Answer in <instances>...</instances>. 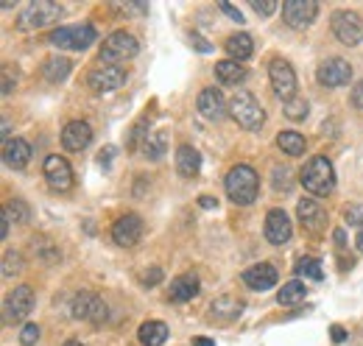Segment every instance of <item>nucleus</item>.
Wrapping results in <instances>:
<instances>
[{
	"mask_svg": "<svg viewBox=\"0 0 363 346\" xmlns=\"http://www.w3.org/2000/svg\"><path fill=\"white\" fill-rule=\"evenodd\" d=\"M14 89V82H11V73H9V67L3 70V95H9Z\"/></svg>",
	"mask_w": 363,
	"mask_h": 346,
	"instance_id": "obj_45",
	"label": "nucleus"
},
{
	"mask_svg": "<svg viewBox=\"0 0 363 346\" xmlns=\"http://www.w3.org/2000/svg\"><path fill=\"white\" fill-rule=\"evenodd\" d=\"M45 179L50 182V187L53 190H70V184H73V171H70V162L65 160V157H59V154H50L45 160Z\"/></svg>",
	"mask_w": 363,
	"mask_h": 346,
	"instance_id": "obj_14",
	"label": "nucleus"
},
{
	"mask_svg": "<svg viewBox=\"0 0 363 346\" xmlns=\"http://www.w3.org/2000/svg\"><path fill=\"white\" fill-rule=\"evenodd\" d=\"M229 115L246 131H257L266 121V112H263V106L257 104V98L252 92H235L232 101H229Z\"/></svg>",
	"mask_w": 363,
	"mask_h": 346,
	"instance_id": "obj_2",
	"label": "nucleus"
},
{
	"mask_svg": "<svg viewBox=\"0 0 363 346\" xmlns=\"http://www.w3.org/2000/svg\"><path fill=\"white\" fill-rule=\"evenodd\" d=\"M291 235H294V226H291V218L285 216V210H272L266 216V238L274 246H282L291 240Z\"/></svg>",
	"mask_w": 363,
	"mask_h": 346,
	"instance_id": "obj_18",
	"label": "nucleus"
},
{
	"mask_svg": "<svg viewBox=\"0 0 363 346\" xmlns=\"http://www.w3.org/2000/svg\"><path fill=\"white\" fill-rule=\"evenodd\" d=\"M31 307H34V291L28 285H20L6 299V316L14 318V321H20V318H26L31 313Z\"/></svg>",
	"mask_w": 363,
	"mask_h": 346,
	"instance_id": "obj_19",
	"label": "nucleus"
},
{
	"mask_svg": "<svg viewBox=\"0 0 363 346\" xmlns=\"http://www.w3.org/2000/svg\"><path fill=\"white\" fill-rule=\"evenodd\" d=\"M199 296V277L196 274H182L171 282V299L174 302H190Z\"/></svg>",
	"mask_w": 363,
	"mask_h": 346,
	"instance_id": "obj_22",
	"label": "nucleus"
},
{
	"mask_svg": "<svg viewBox=\"0 0 363 346\" xmlns=\"http://www.w3.org/2000/svg\"><path fill=\"white\" fill-rule=\"evenodd\" d=\"M199 204H201L204 210H213V207H218V201H216V199H210V196H201V199H199Z\"/></svg>",
	"mask_w": 363,
	"mask_h": 346,
	"instance_id": "obj_46",
	"label": "nucleus"
},
{
	"mask_svg": "<svg viewBox=\"0 0 363 346\" xmlns=\"http://www.w3.org/2000/svg\"><path fill=\"white\" fill-rule=\"evenodd\" d=\"M9 226H11V218L6 216V210H3V213H0V238L9 235Z\"/></svg>",
	"mask_w": 363,
	"mask_h": 346,
	"instance_id": "obj_44",
	"label": "nucleus"
},
{
	"mask_svg": "<svg viewBox=\"0 0 363 346\" xmlns=\"http://www.w3.org/2000/svg\"><path fill=\"white\" fill-rule=\"evenodd\" d=\"M20 341H23V346H34L40 341V327L37 324H26L23 333H20Z\"/></svg>",
	"mask_w": 363,
	"mask_h": 346,
	"instance_id": "obj_36",
	"label": "nucleus"
},
{
	"mask_svg": "<svg viewBox=\"0 0 363 346\" xmlns=\"http://www.w3.org/2000/svg\"><path fill=\"white\" fill-rule=\"evenodd\" d=\"M137 40L126 31H115L104 40V48H101V65H121L126 59L137 56Z\"/></svg>",
	"mask_w": 363,
	"mask_h": 346,
	"instance_id": "obj_5",
	"label": "nucleus"
},
{
	"mask_svg": "<svg viewBox=\"0 0 363 346\" xmlns=\"http://www.w3.org/2000/svg\"><path fill=\"white\" fill-rule=\"evenodd\" d=\"M143 238V221L140 216H123L115 221V226H112V240L118 243V246H123V249H132L137 246V240Z\"/></svg>",
	"mask_w": 363,
	"mask_h": 346,
	"instance_id": "obj_13",
	"label": "nucleus"
},
{
	"mask_svg": "<svg viewBox=\"0 0 363 346\" xmlns=\"http://www.w3.org/2000/svg\"><path fill=\"white\" fill-rule=\"evenodd\" d=\"M296 216H299V221H302V226H308L313 235L321 232V226H324V221H327L324 210H321V204H316L313 199H302V201L296 204Z\"/></svg>",
	"mask_w": 363,
	"mask_h": 346,
	"instance_id": "obj_21",
	"label": "nucleus"
},
{
	"mask_svg": "<svg viewBox=\"0 0 363 346\" xmlns=\"http://www.w3.org/2000/svg\"><path fill=\"white\" fill-rule=\"evenodd\" d=\"M335 243H338V246H344V232H341V229L335 232Z\"/></svg>",
	"mask_w": 363,
	"mask_h": 346,
	"instance_id": "obj_49",
	"label": "nucleus"
},
{
	"mask_svg": "<svg viewBox=\"0 0 363 346\" xmlns=\"http://www.w3.org/2000/svg\"><path fill=\"white\" fill-rule=\"evenodd\" d=\"M92 140V126L87 121H70L62 129V145L67 151H84Z\"/></svg>",
	"mask_w": 363,
	"mask_h": 346,
	"instance_id": "obj_16",
	"label": "nucleus"
},
{
	"mask_svg": "<svg viewBox=\"0 0 363 346\" xmlns=\"http://www.w3.org/2000/svg\"><path fill=\"white\" fill-rule=\"evenodd\" d=\"M302 184L311 196H330L335 187V171L327 157H313L302 168Z\"/></svg>",
	"mask_w": 363,
	"mask_h": 346,
	"instance_id": "obj_3",
	"label": "nucleus"
},
{
	"mask_svg": "<svg viewBox=\"0 0 363 346\" xmlns=\"http://www.w3.org/2000/svg\"><path fill=\"white\" fill-rule=\"evenodd\" d=\"M112 157H115V148H112V145H106V148H104V151L98 154V160H101V165H104V168H109Z\"/></svg>",
	"mask_w": 363,
	"mask_h": 346,
	"instance_id": "obj_41",
	"label": "nucleus"
},
{
	"mask_svg": "<svg viewBox=\"0 0 363 346\" xmlns=\"http://www.w3.org/2000/svg\"><path fill=\"white\" fill-rule=\"evenodd\" d=\"M355 246H358V249H361V252H363V229H361V232H358V240H355Z\"/></svg>",
	"mask_w": 363,
	"mask_h": 346,
	"instance_id": "obj_50",
	"label": "nucleus"
},
{
	"mask_svg": "<svg viewBox=\"0 0 363 346\" xmlns=\"http://www.w3.org/2000/svg\"><path fill=\"white\" fill-rule=\"evenodd\" d=\"M240 310H243V302L235 296H221L213 302V316H218V318H235Z\"/></svg>",
	"mask_w": 363,
	"mask_h": 346,
	"instance_id": "obj_30",
	"label": "nucleus"
},
{
	"mask_svg": "<svg viewBox=\"0 0 363 346\" xmlns=\"http://www.w3.org/2000/svg\"><path fill=\"white\" fill-rule=\"evenodd\" d=\"M196 106H199V112H201L207 121H213V123H218V121L227 115V101H224L221 89H216V86L201 89V95H199Z\"/></svg>",
	"mask_w": 363,
	"mask_h": 346,
	"instance_id": "obj_15",
	"label": "nucleus"
},
{
	"mask_svg": "<svg viewBox=\"0 0 363 346\" xmlns=\"http://www.w3.org/2000/svg\"><path fill=\"white\" fill-rule=\"evenodd\" d=\"M65 346H84V344H79V341H67Z\"/></svg>",
	"mask_w": 363,
	"mask_h": 346,
	"instance_id": "obj_51",
	"label": "nucleus"
},
{
	"mask_svg": "<svg viewBox=\"0 0 363 346\" xmlns=\"http://www.w3.org/2000/svg\"><path fill=\"white\" fill-rule=\"evenodd\" d=\"M330 335H333L335 344H344V341H347V330H344L341 324H333V327H330Z\"/></svg>",
	"mask_w": 363,
	"mask_h": 346,
	"instance_id": "obj_40",
	"label": "nucleus"
},
{
	"mask_svg": "<svg viewBox=\"0 0 363 346\" xmlns=\"http://www.w3.org/2000/svg\"><path fill=\"white\" fill-rule=\"evenodd\" d=\"M216 79H218L221 84H240V82L246 79V70H243V65H240V62H235V59H224V62H218V65H216Z\"/></svg>",
	"mask_w": 363,
	"mask_h": 346,
	"instance_id": "obj_26",
	"label": "nucleus"
},
{
	"mask_svg": "<svg viewBox=\"0 0 363 346\" xmlns=\"http://www.w3.org/2000/svg\"><path fill=\"white\" fill-rule=\"evenodd\" d=\"M352 104H355L358 109H363V82H358L355 89H352Z\"/></svg>",
	"mask_w": 363,
	"mask_h": 346,
	"instance_id": "obj_43",
	"label": "nucleus"
},
{
	"mask_svg": "<svg viewBox=\"0 0 363 346\" xmlns=\"http://www.w3.org/2000/svg\"><path fill=\"white\" fill-rule=\"evenodd\" d=\"M70 67H73L70 59H65V56H50V59H45V65H43V76H45L50 84H59V82L67 79Z\"/></svg>",
	"mask_w": 363,
	"mask_h": 346,
	"instance_id": "obj_27",
	"label": "nucleus"
},
{
	"mask_svg": "<svg viewBox=\"0 0 363 346\" xmlns=\"http://www.w3.org/2000/svg\"><path fill=\"white\" fill-rule=\"evenodd\" d=\"M70 310H73V318H79V321H90V324H104L106 321V302L101 299V296H95L90 291H82V294H76L73 296V304H70Z\"/></svg>",
	"mask_w": 363,
	"mask_h": 346,
	"instance_id": "obj_8",
	"label": "nucleus"
},
{
	"mask_svg": "<svg viewBox=\"0 0 363 346\" xmlns=\"http://www.w3.org/2000/svg\"><path fill=\"white\" fill-rule=\"evenodd\" d=\"M137 338H140L143 346H162L168 341V324H162V321H145V324H140Z\"/></svg>",
	"mask_w": 363,
	"mask_h": 346,
	"instance_id": "obj_24",
	"label": "nucleus"
},
{
	"mask_svg": "<svg viewBox=\"0 0 363 346\" xmlns=\"http://www.w3.org/2000/svg\"><path fill=\"white\" fill-rule=\"evenodd\" d=\"M344 218H347L350 226H361L363 229V204H352V207L344 213Z\"/></svg>",
	"mask_w": 363,
	"mask_h": 346,
	"instance_id": "obj_37",
	"label": "nucleus"
},
{
	"mask_svg": "<svg viewBox=\"0 0 363 346\" xmlns=\"http://www.w3.org/2000/svg\"><path fill=\"white\" fill-rule=\"evenodd\" d=\"M318 14L316 0H285L282 3V17L291 28H308Z\"/></svg>",
	"mask_w": 363,
	"mask_h": 346,
	"instance_id": "obj_12",
	"label": "nucleus"
},
{
	"mask_svg": "<svg viewBox=\"0 0 363 346\" xmlns=\"http://www.w3.org/2000/svg\"><path fill=\"white\" fill-rule=\"evenodd\" d=\"M193 346H216V341H210V338H196Z\"/></svg>",
	"mask_w": 363,
	"mask_h": 346,
	"instance_id": "obj_48",
	"label": "nucleus"
},
{
	"mask_svg": "<svg viewBox=\"0 0 363 346\" xmlns=\"http://www.w3.org/2000/svg\"><path fill=\"white\" fill-rule=\"evenodd\" d=\"M190 40L199 45V50H201V53H207V50H210V43H204V40H201L199 34H190Z\"/></svg>",
	"mask_w": 363,
	"mask_h": 346,
	"instance_id": "obj_47",
	"label": "nucleus"
},
{
	"mask_svg": "<svg viewBox=\"0 0 363 346\" xmlns=\"http://www.w3.org/2000/svg\"><path fill=\"white\" fill-rule=\"evenodd\" d=\"M243 282L252 288V291H269L277 285V268L269 262H260V265H252L243 271Z\"/></svg>",
	"mask_w": 363,
	"mask_h": 346,
	"instance_id": "obj_20",
	"label": "nucleus"
},
{
	"mask_svg": "<svg viewBox=\"0 0 363 346\" xmlns=\"http://www.w3.org/2000/svg\"><path fill=\"white\" fill-rule=\"evenodd\" d=\"M95 28L92 26H62V28H53L50 31V45L56 48H65V50H84L95 43Z\"/></svg>",
	"mask_w": 363,
	"mask_h": 346,
	"instance_id": "obj_6",
	"label": "nucleus"
},
{
	"mask_svg": "<svg viewBox=\"0 0 363 346\" xmlns=\"http://www.w3.org/2000/svg\"><path fill=\"white\" fill-rule=\"evenodd\" d=\"M177 171L184 179H193L196 173L201 171V154L193 145H179V151H177Z\"/></svg>",
	"mask_w": 363,
	"mask_h": 346,
	"instance_id": "obj_23",
	"label": "nucleus"
},
{
	"mask_svg": "<svg viewBox=\"0 0 363 346\" xmlns=\"http://www.w3.org/2000/svg\"><path fill=\"white\" fill-rule=\"evenodd\" d=\"M305 294H308V288H305V282H288V285H282V291L277 294V302L279 304H299L305 299Z\"/></svg>",
	"mask_w": 363,
	"mask_h": 346,
	"instance_id": "obj_29",
	"label": "nucleus"
},
{
	"mask_svg": "<svg viewBox=\"0 0 363 346\" xmlns=\"http://www.w3.org/2000/svg\"><path fill=\"white\" fill-rule=\"evenodd\" d=\"M218 6H221V11L227 14L229 20H235V23H243V14H240V11H238V9H235V6L229 3V0H221Z\"/></svg>",
	"mask_w": 363,
	"mask_h": 346,
	"instance_id": "obj_39",
	"label": "nucleus"
},
{
	"mask_svg": "<svg viewBox=\"0 0 363 346\" xmlns=\"http://www.w3.org/2000/svg\"><path fill=\"white\" fill-rule=\"evenodd\" d=\"M3 210H6V216L11 218L14 223H28V218H31L28 216V204H26V201H20V199H11Z\"/></svg>",
	"mask_w": 363,
	"mask_h": 346,
	"instance_id": "obj_32",
	"label": "nucleus"
},
{
	"mask_svg": "<svg viewBox=\"0 0 363 346\" xmlns=\"http://www.w3.org/2000/svg\"><path fill=\"white\" fill-rule=\"evenodd\" d=\"M277 145L288 154V157H302L305 154V137L299 134V131H279L277 134Z\"/></svg>",
	"mask_w": 363,
	"mask_h": 346,
	"instance_id": "obj_28",
	"label": "nucleus"
},
{
	"mask_svg": "<svg viewBox=\"0 0 363 346\" xmlns=\"http://www.w3.org/2000/svg\"><path fill=\"white\" fill-rule=\"evenodd\" d=\"M252 9L260 14V17H269L277 9V0H252Z\"/></svg>",
	"mask_w": 363,
	"mask_h": 346,
	"instance_id": "obj_38",
	"label": "nucleus"
},
{
	"mask_svg": "<svg viewBox=\"0 0 363 346\" xmlns=\"http://www.w3.org/2000/svg\"><path fill=\"white\" fill-rule=\"evenodd\" d=\"M160 279H162V271H160V268H151V271L143 277V282H145V285H157Z\"/></svg>",
	"mask_w": 363,
	"mask_h": 346,
	"instance_id": "obj_42",
	"label": "nucleus"
},
{
	"mask_svg": "<svg viewBox=\"0 0 363 346\" xmlns=\"http://www.w3.org/2000/svg\"><path fill=\"white\" fill-rule=\"evenodd\" d=\"M269 79H272V86L274 92L288 104V101H294L296 95V73H294V67L285 62V59H272V65H269Z\"/></svg>",
	"mask_w": 363,
	"mask_h": 346,
	"instance_id": "obj_9",
	"label": "nucleus"
},
{
	"mask_svg": "<svg viewBox=\"0 0 363 346\" xmlns=\"http://www.w3.org/2000/svg\"><path fill=\"white\" fill-rule=\"evenodd\" d=\"M224 187H227V196L232 204L246 207V204H252V201L257 199L260 179H257L255 168H249V165H235V168L227 173V179H224Z\"/></svg>",
	"mask_w": 363,
	"mask_h": 346,
	"instance_id": "obj_1",
	"label": "nucleus"
},
{
	"mask_svg": "<svg viewBox=\"0 0 363 346\" xmlns=\"http://www.w3.org/2000/svg\"><path fill=\"white\" fill-rule=\"evenodd\" d=\"M285 115H288L291 121H305V118H308V101H305V98L288 101V104H285Z\"/></svg>",
	"mask_w": 363,
	"mask_h": 346,
	"instance_id": "obj_34",
	"label": "nucleus"
},
{
	"mask_svg": "<svg viewBox=\"0 0 363 346\" xmlns=\"http://www.w3.org/2000/svg\"><path fill=\"white\" fill-rule=\"evenodd\" d=\"M296 274L299 277H308V279H321L324 274H321V262L313 257H302L296 262Z\"/></svg>",
	"mask_w": 363,
	"mask_h": 346,
	"instance_id": "obj_33",
	"label": "nucleus"
},
{
	"mask_svg": "<svg viewBox=\"0 0 363 346\" xmlns=\"http://www.w3.org/2000/svg\"><path fill=\"white\" fill-rule=\"evenodd\" d=\"M316 79H318V84L321 86L350 84V79H352V65H350L347 59L333 56V59H327V62H321V65H318Z\"/></svg>",
	"mask_w": 363,
	"mask_h": 346,
	"instance_id": "obj_11",
	"label": "nucleus"
},
{
	"mask_svg": "<svg viewBox=\"0 0 363 346\" xmlns=\"http://www.w3.org/2000/svg\"><path fill=\"white\" fill-rule=\"evenodd\" d=\"M20 271H23V257L14 255V252H6V257H3V274L11 277V274H20Z\"/></svg>",
	"mask_w": 363,
	"mask_h": 346,
	"instance_id": "obj_35",
	"label": "nucleus"
},
{
	"mask_svg": "<svg viewBox=\"0 0 363 346\" xmlns=\"http://www.w3.org/2000/svg\"><path fill=\"white\" fill-rule=\"evenodd\" d=\"M165 145H168V137H165V131H157V134H151L148 140H145V145H143V154L148 157V160H162V154H165Z\"/></svg>",
	"mask_w": 363,
	"mask_h": 346,
	"instance_id": "obj_31",
	"label": "nucleus"
},
{
	"mask_svg": "<svg viewBox=\"0 0 363 346\" xmlns=\"http://www.w3.org/2000/svg\"><path fill=\"white\" fill-rule=\"evenodd\" d=\"M62 17V6L53 0H40V3H28L20 17H17V28L20 31H31V28H45L53 26Z\"/></svg>",
	"mask_w": 363,
	"mask_h": 346,
	"instance_id": "obj_4",
	"label": "nucleus"
},
{
	"mask_svg": "<svg viewBox=\"0 0 363 346\" xmlns=\"http://www.w3.org/2000/svg\"><path fill=\"white\" fill-rule=\"evenodd\" d=\"M87 84H90V89L92 92H98V95L112 92V89H118V86L126 84V70H123L121 65H98V67L90 73Z\"/></svg>",
	"mask_w": 363,
	"mask_h": 346,
	"instance_id": "obj_10",
	"label": "nucleus"
},
{
	"mask_svg": "<svg viewBox=\"0 0 363 346\" xmlns=\"http://www.w3.org/2000/svg\"><path fill=\"white\" fill-rule=\"evenodd\" d=\"M31 160V145L23 137H9L3 140V162L14 171H23Z\"/></svg>",
	"mask_w": 363,
	"mask_h": 346,
	"instance_id": "obj_17",
	"label": "nucleus"
},
{
	"mask_svg": "<svg viewBox=\"0 0 363 346\" xmlns=\"http://www.w3.org/2000/svg\"><path fill=\"white\" fill-rule=\"evenodd\" d=\"M333 34L338 37V43L358 45L363 40V17L358 11L341 9L333 14Z\"/></svg>",
	"mask_w": 363,
	"mask_h": 346,
	"instance_id": "obj_7",
	"label": "nucleus"
},
{
	"mask_svg": "<svg viewBox=\"0 0 363 346\" xmlns=\"http://www.w3.org/2000/svg\"><path fill=\"white\" fill-rule=\"evenodd\" d=\"M224 48H227V53L235 59V62H246V59L255 53V43H252V37H249V34H243V31L232 34L227 43H224Z\"/></svg>",
	"mask_w": 363,
	"mask_h": 346,
	"instance_id": "obj_25",
	"label": "nucleus"
}]
</instances>
